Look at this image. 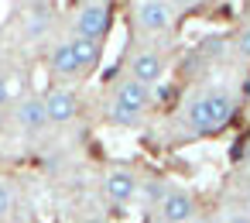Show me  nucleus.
I'll use <instances>...</instances> for the list:
<instances>
[{
  "label": "nucleus",
  "mask_w": 250,
  "mask_h": 223,
  "mask_svg": "<svg viewBox=\"0 0 250 223\" xmlns=\"http://www.w3.org/2000/svg\"><path fill=\"white\" fill-rule=\"evenodd\" d=\"M236 113V100L226 89H206L188 100L185 107V127L192 134H216L223 131Z\"/></svg>",
  "instance_id": "obj_1"
},
{
  "label": "nucleus",
  "mask_w": 250,
  "mask_h": 223,
  "mask_svg": "<svg viewBox=\"0 0 250 223\" xmlns=\"http://www.w3.org/2000/svg\"><path fill=\"white\" fill-rule=\"evenodd\" d=\"M199 213L202 209H199L195 192L185 189V185H175V182L168 185V192H165V199L158 206V220L161 223H192Z\"/></svg>",
  "instance_id": "obj_2"
},
{
  "label": "nucleus",
  "mask_w": 250,
  "mask_h": 223,
  "mask_svg": "<svg viewBox=\"0 0 250 223\" xmlns=\"http://www.w3.org/2000/svg\"><path fill=\"white\" fill-rule=\"evenodd\" d=\"M141 196V178L124 168V165H113L103 172V199L113 202V206H130L134 199Z\"/></svg>",
  "instance_id": "obj_3"
},
{
  "label": "nucleus",
  "mask_w": 250,
  "mask_h": 223,
  "mask_svg": "<svg viewBox=\"0 0 250 223\" xmlns=\"http://www.w3.org/2000/svg\"><path fill=\"white\" fill-rule=\"evenodd\" d=\"M76 35L103 45V38L110 35V11L100 4V0H86V4L76 11Z\"/></svg>",
  "instance_id": "obj_4"
},
{
  "label": "nucleus",
  "mask_w": 250,
  "mask_h": 223,
  "mask_svg": "<svg viewBox=\"0 0 250 223\" xmlns=\"http://www.w3.org/2000/svg\"><path fill=\"white\" fill-rule=\"evenodd\" d=\"M137 28L147 35H168L175 28V7L168 0H141L137 4Z\"/></svg>",
  "instance_id": "obj_5"
},
{
  "label": "nucleus",
  "mask_w": 250,
  "mask_h": 223,
  "mask_svg": "<svg viewBox=\"0 0 250 223\" xmlns=\"http://www.w3.org/2000/svg\"><path fill=\"white\" fill-rule=\"evenodd\" d=\"M127 76L144 86H154L165 76V55L158 48H134L127 59Z\"/></svg>",
  "instance_id": "obj_6"
},
{
  "label": "nucleus",
  "mask_w": 250,
  "mask_h": 223,
  "mask_svg": "<svg viewBox=\"0 0 250 223\" xmlns=\"http://www.w3.org/2000/svg\"><path fill=\"white\" fill-rule=\"evenodd\" d=\"M113 103H120V107H127L134 113H147V107L154 103V89L137 83V79H130V76H124L113 86Z\"/></svg>",
  "instance_id": "obj_7"
},
{
  "label": "nucleus",
  "mask_w": 250,
  "mask_h": 223,
  "mask_svg": "<svg viewBox=\"0 0 250 223\" xmlns=\"http://www.w3.org/2000/svg\"><path fill=\"white\" fill-rule=\"evenodd\" d=\"M45 110H48V124H72L79 117V100L72 89L52 86L45 93Z\"/></svg>",
  "instance_id": "obj_8"
},
{
  "label": "nucleus",
  "mask_w": 250,
  "mask_h": 223,
  "mask_svg": "<svg viewBox=\"0 0 250 223\" xmlns=\"http://www.w3.org/2000/svg\"><path fill=\"white\" fill-rule=\"evenodd\" d=\"M48 69H52L55 76H65V79H72V76H83L79 55H76V48H72V38L59 42V45L48 52Z\"/></svg>",
  "instance_id": "obj_9"
},
{
  "label": "nucleus",
  "mask_w": 250,
  "mask_h": 223,
  "mask_svg": "<svg viewBox=\"0 0 250 223\" xmlns=\"http://www.w3.org/2000/svg\"><path fill=\"white\" fill-rule=\"evenodd\" d=\"M18 124L24 127V131H42L45 124H48V110H45V96H24L21 103H18Z\"/></svg>",
  "instance_id": "obj_10"
},
{
  "label": "nucleus",
  "mask_w": 250,
  "mask_h": 223,
  "mask_svg": "<svg viewBox=\"0 0 250 223\" xmlns=\"http://www.w3.org/2000/svg\"><path fill=\"white\" fill-rule=\"evenodd\" d=\"M72 48H76V55H79L83 76H86L89 69H96V66H100V55H103V45H100V42H89V38L72 35Z\"/></svg>",
  "instance_id": "obj_11"
},
{
  "label": "nucleus",
  "mask_w": 250,
  "mask_h": 223,
  "mask_svg": "<svg viewBox=\"0 0 250 223\" xmlns=\"http://www.w3.org/2000/svg\"><path fill=\"white\" fill-rule=\"evenodd\" d=\"M168 185H171V182H165V178H141V199H144V206L158 213V206H161Z\"/></svg>",
  "instance_id": "obj_12"
},
{
  "label": "nucleus",
  "mask_w": 250,
  "mask_h": 223,
  "mask_svg": "<svg viewBox=\"0 0 250 223\" xmlns=\"http://www.w3.org/2000/svg\"><path fill=\"white\" fill-rule=\"evenodd\" d=\"M106 120H110L113 127L137 131V127L144 124V113H134V110H127V107H120V103H113V107H110V113H106Z\"/></svg>",
  "instance_id": "obj_13"
},
{
  "label": "nucleus",
  "mask_w": 250,
  "mask_h": 223,
  "mask_svg": "<svg viewBox=\"0 0 250 223\" xmlns=\"http://www.w3.org/2000/svg\"><path fill=\"white\" fill-rule=\"evenodd\" d=\"M223 52H226V38L223 35H206L199 42V55H206V59H219Z\"/></svg>",
  "instance_id": "obj_14"
},
{
  "label": "nucleus",
  "mask_w": 250,
  "mask_h": 223,
  "mask_svg": "<svg viewBox=\"0 0 250 223\" xmlns=\"http://www.w3.org/2000/svg\"><path fill=\"white\" fill-rule=\"evenodd\" d=\"M233 48H236V55H240L243 62H250V24L236 28V35H233Z\"/></svg>",
  "instance_id": "obj_15"
},
{
  "label": "nucleus",
  "mask_w": 250,
  "mask_h": 223,
  "mask_svg": "<svg viewBox=\"0 0 250 223\" xmlns=\"http://www.w3.org/2000/svg\"><path fill=\"white\" fill-rule=\"evenodd\" d=\"M11 209H14V192H11L7 182H0V220L11 216Z\"/></svg>",
  "instance_id": "obj_16"
},
{
  "label": "nucleus",
  "mask_w": 250,
  "mask_h": 223,
  "mask_svg": "<svg viewBox=\"0 0 250 223\" xmlns=\"http://www.w3.org/2000/svg\"><path fill=\"white\" fill-rule=\"evenodd\" d=\"M223 223H250V213H247V209H229V213L223 216Z\"/></svg>",
  "instance_id": "obj_17"
},
{
  "label": "nucleus",
  "mask_w": 250,
  "mask_h": 223,
  "mask_svg": "<svg viewBox=\"0 0 250 223\" xmlns=\"http://www.w3.org/2000/svg\"><path fill=\"white\" fill-rule=\"evenodd\" d=\"M168 4H171L175 11H195V7L202 4V0H168Z\"/></svg>",
  "instance_id": "obj_18"
},
{
  "label": "nucleus",
  "mask_w": 250,
  "mask_h": 223,
  "mask_svg": "<svg viewBox=\"0 0 250 223\" xmlns=\"http://www.w3.org/2000/svg\"><path fill=\"white\" fill-rule=\"evenodd\" d=\"M7 100H11V83H7L4 76H0V107H4Z\"/></svg>",
  "instance_id": "obj_19"
},
{
  "label": "nucleus",
  "mask_w": 250,
  "mask_h": 223,
  "mask_svg": "<svg viewBox=\"0 0 250 223\" xmlns=\"http://www.w3.org/2000/svg\"><path fill=\"white\" fill-rule=\"evenodd\" d=\"M192 223H223V220H219L216 213H199V216H195Z\"/></svg>",
  "instance_id": "obj_20"
},
{
  "label": "nucleus",
  "mask_w": 250,
  "mask_h": 223,
  "mask_svg": "<svg viewBox=\"0 0 250 223\" xmlns=\"http://www.w3.org/2000/svg\"><path fill=\"white\" fill-rule=\"evenodd\" d=\"M79 223H110V220H106V216H83Z\"/></svg>",
  "instance_id": "obj_21"
},
{
  "label": "nucleus",
  "mask_w": 250,
  "mask_h": 223,
  "mask_svg": "<svg viewBox=\"0 0 250 223\" xmlns=\"http://www.w3.org/2000/svg\"><path fill=\"white\" fill-rule=\"evenodd\" d=\"M243 168L250 172V141H247V148H243Z\"/></svg>",
  "instance_id": "obj_22"
},
{
  "label": "nucleus",
  "mask_w": 250,
  "mask_h": 223,
  "mask_svg": "<svg viewBox=\"0 0 250 223\" xmlns=\"http://www.w3.org/2000/svg\"><path fill=\"white\" fill-rule=\"evenodd\" d=\"M243 96H247V100H250V76H247V79H243Z\"/></svg>",
  "instance_id": "obj_23"
},
{
  "label": "nucleus",
  "mask_w": 250,
  "mask_h": 223,
  "mask_svg": "<svg viewBox=\"0 0 250 223\" xmlns=\"http://www.w3.org/2000/svg\"><path fill=\"white\" fill-rule=\"evenodd\" d=\"M144 223H161V220H158V216H147V220H144Z\"/></svg>",
  "instance_id": "obj_24"
}]
</instances>
